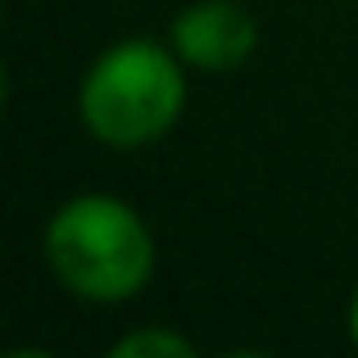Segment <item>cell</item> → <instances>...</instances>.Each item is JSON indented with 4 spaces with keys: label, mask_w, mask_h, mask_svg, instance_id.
<instances>
[{
    "label": "cell",
    "mask_w": 358,
    "mask_h": 358,
    "mask_svg": "<svg viewBox=\"0 0 358 358\" xmlns=\"http://www.w3.org/2000/svg\"><path fill=\"white\" fill-rule=\"evenodd\" d=\"M350 341H354V350H358V290H354V299H350Z\"/></svg>",
    "instance_id": "obj_5"
},
{
    "label": "cell",
    "mask_w": 358,
    "mask_h": 358,
    "mask_svg": "<svg viewBox=\"0 0 358 358\" xmlns=\"http://www.w3.org/2000/svg\"><path fill=\"white\" fill-rule=\"evenodd\" d=\"M114 358H195V345L182 331H168V327H145V331H131L114 345Z\"/></svg>",
    "instance_id": "obj_4"
},
{
    "label": "cell",
    "mask_w": 358,
    "mask_h": 358,
    "mask_svg": "<svg viewBox=\"0 0 358 358\" xmlns=\"http://www.w3.org/2000/svg\"><path fill=\"white\" fill-rule=\"evenodd\" d=\"M45 263L78 299L122 304L155 277V236L118 195H73L50 213Z\"/></svg>",
    "instance_id": "obj_1"
},
{
    "label": "cell",
    "mask_w": 358,
    "mask_h": 358,
    "mask_svg": "<svg viewBox=\"0 0 358 358\" xmlns=\"http://www.w3.org/2000/svg\"><path fill=\"white\" fill-rule=\"evenodd\" d=\"M168 45L195 73H236L259 50V18L241 0H195L173 18Z\"/></svg>",
    "instance_id": "obj_3"
},
{
    "label": "cell",
    "mask_w": 358,
    "mask_h": 358,
    "mask_svg": "<svg viewBox=\"0 0 358 358\" xmlns=\"http://www.w3.org/2000/svg\"><path fill=\"white\" fill-rule=\"evenodd\" d=\"M82 122L109 150H145L177 127L186 109L182 55L159 41H118L87 69L78 91Z\"/></svg>",
    "instance_id": "obj_2"
}]
</instances>
